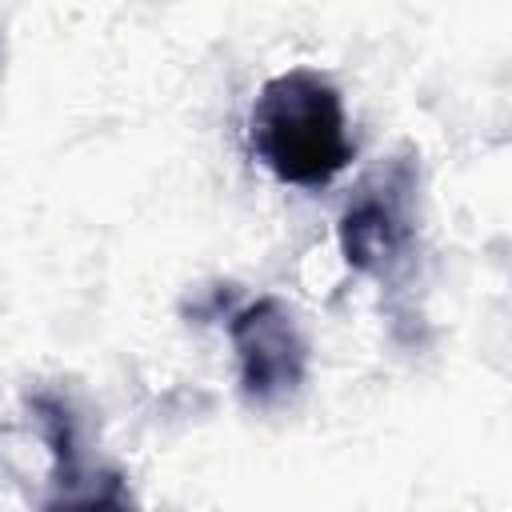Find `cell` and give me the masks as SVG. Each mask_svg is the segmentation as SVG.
I'll return each mask as SVG.
<instances>
[{"label":"cell","mask_w":512,"mask_h":512,"mask_svg":"<svg viewBox=\"0 0 512 512\" xmlns=\"http://www.w3.org/2000/svg\"><path fill=\"white\" fill-rule=\"evenodd\" d=\"M248 144L280 184H332L352 160L340 88L312 68L264 80L248 112Z\"/></svg>","instance_id":"cell-1"},{"label":"cell","mask_w":512,"mask_h":512,"mask_svg":"<svg viewBox=\"0 0 512 512\" xmlns=\"http://www.w3.org/2000/svg\"><path fill=\"white\" fill-rule=\"evenodd\" d=\"M416 184L420 164L412 148L392 152L352 188L336 240L344 260L368 276H392L416 244Z\"/></svg>","instance_id":"cell-2"},{"label":"cell","mask_w":512,"mask_h":512,"mask_svg":"<svg viewBox=\"0 0 512 512\" xmlns=\"http://www.w3.org/2000/svg\"><path fill=\"white\" fill-rule=\"evenodd\" d=\"M240 364V392L256 408L292 400L308 380V340L296 312L280 296H260L228 320Z\"/></svg>","instance_id":"cell-3"},{"label":"cell","mask_w":512,"mask_h":512,"mask_svg":"<svg viewBox=\"0 0 512 512\" xmlns=\"http://www.w3.org/2000/svg\"><path fill=\"white\" fill-rule=\"evenodd\" d=\"M32 416L44 432V444L56 460V484H72L80 476L76 456H80V436H76V420L68 412L64 400L56 396H32Z\"/></svg>","instance_id":"cell-4"},{"label":"cell","mask_w":512,"mask_h":512,"mask_svg":"<svg viewBox=\"0 0 512 512\" xmlns=\"http://www.w3.org/2000/svg\"><path fill=\"white\" fill-rule=\"evenodd\" d=\"M44 512H140V500L120 472H100L84 488H80V476L64 484V496L52 500Z\"/></svg>","instance_id":"cell-5"}]
</instances>
